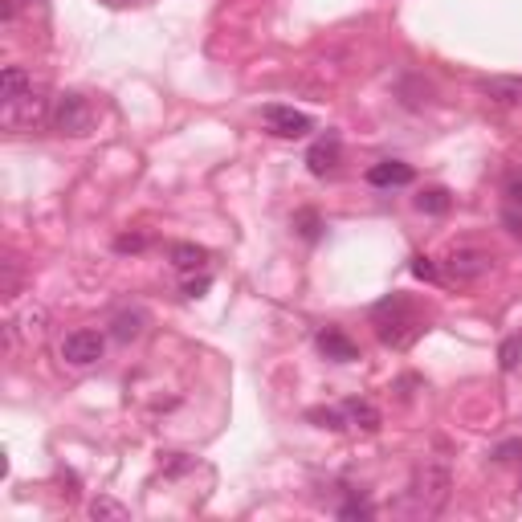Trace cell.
<instances>
[{
    "instance_id": "6da1fadb",
    "label": "cell",
    "mask_w": 522,
    "mask_h": 522,
    "mask_svg": "<svg viewBox=\"0 0 522 522\" xmlns=\"http://www.w3.org/2000/svg\"><path fill=\"white\" fill-rule=\"evenodd\" d=\"M372 327H376V339L392 351H404L416 335H425V310L416 306L408 294H388L372 306Z\"/></svg>"
},
{
    "instance_id": "7a4b0ae2",
    "label": "cell",
    "mask_w": 522,
    "mask_h": 522,
    "mask_svg": "<svg viewBox=\"0 0 522 522\" xmlns=\"http://www.w3.org/2000/svg\"><path fill=\"white\" fill-rule=\"evenodd\" d=\"M449 490H453V474L445 461H425L421 469L412 474L404 498H400V514L404 518H437L449 502Z\"/></svg>"
},
{
    "instance_id": "3957f363",
    "label": "cell",
    "mask_w": 522,
    "mask_h": 522,
    "mask_svg": "<svg viewBox=\"0 0 522 522\" xmlns=\"http://www.w3.org/2000/svg\"><path fill=\"white\" fill-rule=\"evenodd\" d=\"M49 127H54L58 135H70V139H82L98 127V111L94 102L78 90H62L54 94V111H49Z\"/></svg>"
},
{
    "instance_id": "277c9868",
    "label": "cell",
    "mask_w": 522,
    "mask_h": 522,
    "mask_svg": "<svg viewBox=\"0 0 522 522\" xmlns=\"http://www.w3.org/2000/svg\"><path fill=\"white\" fill-rule=\"evenodd\" d=\"M494 270V253L478 249V245H461L445 257V278L449 282H478Z\"/></svg>"
},
{
    "instance_id": "5b68a950",
    "label": "cell",
    "mask_w": 522,
    "mask_h": 522,
    "mask_svg": "<svg viewBox=\"0 0 522 522\" xmlns=\"http://www.w3.org/2000/svg\"><path fill=\"white\" fill-rule=\"evenodd\" d=\"M49 111H54V98L45 102V90L33 86L25 98L9 102V107H0V119H5L9 131H21V127H37L41 119H49Z\"/></svg>"
},
{
    "instance_id": "8992f818",
    "label": "cell",
    "mask_w": 522,
    "mask_h": 522,
    "mask_svg": "<svg viewBox=\"0 0 522 522\" xmlns=\"http://www.w3.org/2000/svg\"><path fill=\"white\" fill-rule=\"evenodd\" d=\"M261 119H266L270 135H278V139H302V135L315 131V123H310V115H306V111L282 107V102H270V107L261 111Z\"/></svg>"
},
{
    "instance_id": "52a82bcc",
    "label": "cell",
    "mask_w": 522,
    "mask_h": 522,
    "mask_svg": "<svg viewBox=\"0 0 522 522\" xmlns=\"http://www.w3.org/2000/svg\"><path fill=\"white\" fill-rule=\"evenodd\" d=\"M102 347H107V339L90 327H82V331H70L62 339V359L70 363V368H90V363L102 359Z\"/></svg>"
},
{
    "instance_id": "ba28073f",
    "label": "cell",
    "mask_w": 522,
    "mask_h": 522,
    "mask_svg": "<svg viewBox=\"0 0 522 522\" xmlns=\"http://www.w3.org/2000/svg\"><path fill=\"white\" fill-rule=\"evenodd\" d=\"M339 160H343V139L335 131L319 135L315 143H310V151H306V168H310V176H319V180L331 176L339 168Z\"/></svg>"
},
{
    "instance_id": "9c48e42d",
    "label": "cell",
    "mask_w": 522,
    "mask_h": 522,
    "mask_svg": "<svg viewBox=\"0 0 522 522\" xmlns=\"http://www.w3.org/2000/svg\"><path fill=\"white\" fill-rule=\"evenodd\" d=\"M502 225L506 233L522 237V172H510L502 184Z\"/></svg>"
},
{
    "instance_id": "30bf717a",
    "label": "cell",
    "mask_w": 522,
    "mask_h": 522,
    "mask_svg": "<svg viewBox=\"0 0 522 522\" xmlns=\"http://www.w3.org/2000/svg\"><path fill=\"white\" fill-rule=\"evenodd\" d=\"M412 180H416V172H412V164H404V160H380V164L368 168V184H372V188H404V184H412Z\"/></svg>"
},
{
    "instance_id": "8fae6325",
    "label": "cell",
    "mask_w": 522,
    "mask_h": 522,
    "mask_svg": "<svg viewBox=\"0 0 522 522\" xmlns=\"http://www.w3.org/2000/svg\"><path fill=\"white\" fill-rule=\"evenodd\" d=\"M315 343H319V351H323L331 363H355V359H359V347H355L339 327H323V331L315 335Z\"/></svg>"
},
{
    "instance_id": "7c38bea8",
    "label": "cell",
    "mask_w": 522,
    "mask_h": 522,
    "mask_svg": "<svg viewBox=\"0 0 522 522\" xmlns=\"http://www.w3.org/2000/svg\"><path fill=\"white\" fill-rule=\"evenodd\" d=\"M33 86L37 82H33V74L25 66H5V74H0V107H9V102L25 98Z\"/></svg>"
},
{
    "instance_id": "4fadbf2b",
    "label": "cell",
    "mask_w": 522,
    "mask_h": 522,
    "mask_svg": "<svg viewBox=\"0 0 522 522\" xmlns=\"http://www.w3.org/2000/svg\"><path fill=\"white\" fill-rule=\"evenodd\" d=\"M482 94L498 107H522V78H482Z\"/></svg>"
},
{
    "instance_id": "5bb4252c",
    "label": "cell",
    "mask_w": 522,
    "mask_h": 522,
    "mask_svg": "<svg viewBox=\"0 0 522 522\" xmlns=\"http://www.w3.org/2000/svg\"><path fill=\"white\" fill-rule=\"evenodd\" d=\"M168 257H172V266H176L180 274H196V270L208 266V249H204V245H192V241H176V245L168 249Z\"/></svg>"
},
{
    "instance_id": "9a60e30c",
    "label": "cell",
    "mask_w": 522,
    "mask_h": 522,
    "mask_svg": "<svg viewBox=\"0 0 522 522\" xmlns=\"http://www.w3.org/2000/svg\"><path fill=\"white\" fill-rule=\"evenodd\" d=\"M335 514L339 518H363V522H368V518H376V506L368 502V494H363V490H351V486H343V502H335Z\"/></svg>"
},
{
    "instance_id": "2e32d148",
    "label": "cell",
    "mask_w": 522,
    "mask_h": 522,
    "mask_svg": "<svg viewBox=\"0 0 522 522\" xmlns=\"http://www.w3.org/2000/svg\"><path fill=\"white\" fill-rule=\"evenodd\" d=\"M343 412H347V425L351 429H363V433H376L380 429V412L368 400H343Z\"/></svg>"
},
{
    "instance_id": "e0dca14e",
    "label": "cell",
    "mask_w": 522,
    "mask_h": 522,
    "mask_svg": "<svg viewBox=\"0 0 522 522\" xmlns=\"http://www.w3.org/2000/svg\"><path fill=\"white\" fill-rule=\"evenodd\" d=\"M143 310H119V315L111 319V335L119 339V343H131V339H139L143 335Z\"/></svg>"
},
{
    "instance_id": "ac0fdd59",
    "label": "cell",
    "mask_w": 522,
    "mask_h": 522,
    "mask_svg": "<svg viewBox=\"0 0 522 522\" xmlns=\"http://www.w3.org/2000/svg\"><path fill=\"white\" fill-rule=\"evenodd\" d=\"M449 204H453V196H449L445 188H425L421 196H416V213H425V217H445Z\"/></svg>"
},
{
    "instance_id": "d6986e66",
    "label": "cell",
    "mask_w": 522,
    "mask_h": 522,
    "mask_svg": "<svg viewBox=\"0 0 522 522\" xmlns=\"http://www.w3.org/2000/svg\"><path fill=\"white\" fill-rule=\"evenodd\" d=\"M290 225H294V233H298L302 241H310V245H315V241L323 237V217L315 213V208H298Z\"/></svg>"
},
{
    "instance_id": "ffe728a7",
    "label": "cell",
    "mask_w": 522,
    "mask_h": 522,
    "mask_svg": "<svg viewBox=\"0 0 522 522\" xmlns=\"http://www.w3.org/2000/svg\"><path fill=\"white\" fill-rule=\"evenodd\" d=\"M306 421H310V425H319V429H331V433L351 429V425H347L343 404H339V408H310V412H306Z\"/></svg>"
},
{
    "instance_id": "44dd1931",
    "label": "cell",
    "mask_w": 522,
    "mask_h": 522,
    "mask_svg": "<svg viewBox=\"0 0 522 522\" xmlns=\"http://www.w3.org/2000/svg\"><path fill=\"white\" fill-rule=\"evenodd\" d=\"M90 514H94V518H115V522H127V518H131V510H127L123 502L107 498V494H98V498L90 502Z\"/></svg>"
},
{
    "instance_id": "7402d4cb",
    "label": "cell",
    "mask_w": 522,
    "mask_h": 522,
    "mask_svg": "<svg viewBox=\"0 0 522 522\" xmlns=\"http://www.w3.org/2000/svg\"><path fill=\"white\" fill-rule=\"evenodd\" d=\"M522 363V335H510V339H502V347H498V368L502 372H514Z\"/></svg>"
},
{
    "instance_id": "603a6c76",
    "label": "cell",
    "mask_w": 522,
    "mask_h": 522,
    "mask_svg": "<svg viewBox=\"0 0 522 522\" xmlns=\"http://www.w3.org/2000/svg\"><path fill=\"white\" fill-rule=\"evenodd\" d=\"M147 249V237L143 233H123L115 237V253H143Z\"/></svg>"
},
{
    "instance_id": "cb8c5ba5",
    "label": "cell",
    "mask_w": 522,
    "mask_h": 522,
    "mask_svg": "<svg viewBox=\"0 0 522 522\" xmlns=\"http://www.w3.org/2000/svg\"><path fill=\"white\" fill-rule=\"evenodd\" d=\"M412 274H416V278H425V282H433V278H437L441 270L433 266V257H425V253H416V257H412Z\"/></svg>"
},
{
    "instance_id": "d4e9b609",
    "label": "cell",
    "mask_w": 522,
    "mask_h": 522,
    "mask_svg": "<svg viewBox=\"0 0 522 522\" xmlns=\"http://www.w3.org/2000/svg\"><path fill=\"white\" fill-rule=\"evenodd\" d=\"M208 290V274H200V278H184V294L188 298H200Z\"/></svg>"
},
{
    "instance_id": "484cf974",
    "label": "cell",
    "mask_w": 522,
    "mask_h": 522,
    "mask_svg": "<svg viewBox=\"0 0 522 522\" xmlns=\"http://www.w3.org/2000/svg\"><path fill=\"white\" fill-rule=\"evenodd\" d=\"M111 5H131V0H111Z\"/></svg>"
},
{
    "instance_id": "4316f807",
    "label": "cell",
    "mask_w": 522,
    "mask_h": 522,
    "mask_svg": "<svg viewBox=\"0 0 522 522\" xmlns=\"http://www.w3.org/2000/svg\"><path fill=\"white\" fill-rule=\"evenodd\" d=\"M518 502H522V478H518Z\"/></svg>"
},
{
    "instance_id": "83f0119b",
    "label": "cell",
    "mask_w": 522,
    "mask_h": 522,
    "mask_svg": "<svg viewBox=\"0 0 522 522\" xmlns=\"http://www.w3.org/2000/svg\"><path fill=\"white\" fill-rule=\"evenodd\" d=\"M29 5H33V0H29Z\"/></svg>"
}]
</instances>
